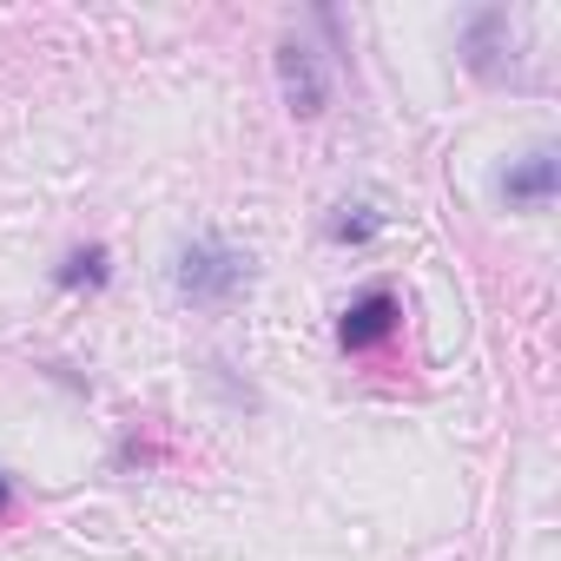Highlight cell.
Returning a JSON list of instances; mask_svg holds the SVG:
<instances>
[{
  "instance_id": "1",
  "label": "cell",
  "mask_w": 561,
  "mask_h": 561,
  "mask_svg": "<svg viewBox=\"0 0 561 561\" xmlns=\"http://www.w3.org/2000/svg\"><path fill=\"white\" fill-rule=\"evenodd\" d=\"M244 285H251V257L231 251L225 238H198L179 251V291L192 305H231Z\"/></svg>"
},
{
  "instance_id": "2",
  "label": "cell",
  "mask_w": 561,
  "mask_h": 561,
  "mask_svg": "<svg viewBox=\"0 0 561 561\" xmlns=\"http://www.w3.org/2000/svg\"><path fill=\"white\" fill-rule=\"evenodd\" d=\"M277 87H285V106H291L298 119H318L324 100H331V80H324L318 54H311L305 41H285V47H277Z\"/></svg>"
},
{
  "instance_id": "3",
  "label": "cell",
  "mask_w": 561,
  "mask_h": 561,
  "mask_svg": "<svg viewBox=\"0 0 561 561\" xmlns=\"http://www.w3.org/2000/svg\"><path fill=\"white\" fill-rule=\"evenodd\" d=\"M554 179H561V159H554V146H535L528 159H515V165L502 172V198H508V205H528V211H541V205L554 198Z\"/></svg>"
},
{
  "instance_id": "4",
  "label": "cell",
  "mask_w": 561,
  "mask_h": 561,
  "mask_svg": "<svg viewBox=\"0 0 561 561\" xmlns=\"http://www.w3.org/2000/svg\"><path fill=\"white\" fill-rule=\"evenodd\" d=\"M397 318H403V311H397L390 291H364V298L344 311V324H337V331H344V351H377V344L397 331Z\"/></svg>"
},
{
  "instance_id": "5",
  "label": "cell",
  "mask_w": 561,
  "mask_h": 561,
  "mask_svg": "<svg viewBox=\"0 0 561 561\" xmlns=\"http://www.w3.org/2000/svg\"><path fill=\"white\" fill-rule=\"evenodd\" d=\"M60 285H106V251H100V244L73 251V257L60 264Z\"/></svg>"
},
{
  "instance_id": "6",
  "label": "cell",
  "mask_w": 561,
  "mask_h": 561,
  "mask_svg": "<svg viewBox=\"0 0 561 561\" xmlns=\"http://www.w3.org/2000/svg\"><path fill=\"white\" fill-rule=\"evenodd\" d=\"M377 225H383V218H377L370 205H344V211L331 218V238H344V244H364V238H370Z\"/></svg>"
},
{
  "instance_id": "7",
  "label": "cell",
  "mask_w": 561,
  "mask_h": 561,
  "mask_svg": "<svg viewBox=\"0 0 561 561\" xmlns=\"http://www.w3.org/2000/svg\"><path fill=\"white\" fill-rule=\"evenodd\" d=\"M8 508H14V482H8V476H0V515H8Z\"/></svg>"
}]
</instances>
